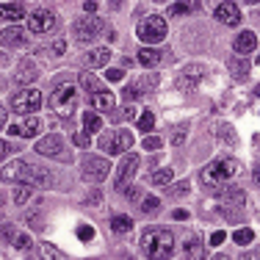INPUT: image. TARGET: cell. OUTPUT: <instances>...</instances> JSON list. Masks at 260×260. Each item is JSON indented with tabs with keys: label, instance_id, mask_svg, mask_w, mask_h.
<instances>
[{
	"label": "cell",
	"instance_id": "1",
	"mask_svg": "<svg viewBox=\"0 0 260 260\" xmlns=\"http://www.w3.org/2000/svg\"><path fill=\"white\" fill-rule=\"evenodd\" d=\"M141 249L150 260H169L175 252V235L166 227H150L141 235Z\"/></svg>",
	"mask_w": 260,
	"mask_h": 260
},
{
	"label": "cell",
	"instance_id": "2",
	"mask_svg": "<svg viewBox=\"0 0 260 260\" xmlns=\"http://www.w3.org/2000/svg\"><path fill=\"white\" fill-rule=\"evenodd\" d=\"M241 175V164L235 158H219L202 169V185L205 188H221Z\"/></svg>",
	"mask_w": 260,
	"mask_h": 260
},
{
	"label": "cell",
	"instance_id": "3",
	"mask_svg": "<svg viewBox=\"0 0 260 260\" xmlns=\"http://www.w3.org/2000/svg\"><path fill=\"white\" fill-rule=\"evenodd\" d=\"M3 180L25 183V185H47L50 183V172H45L36 164H28V160H11L3 169Z\"/></svg>",
	"mask_w": 260,
	"mask_h": 260
},
{
	"label": "cell",
	"instance_id": "4",
	"mask_svg": "<svg viewBox=\"0 0 260 260\" xmlns=\"http://www.w3.org/2000/svg\"><path fill=\"white\" fill-rule=\"evenodd\" d=\"M166 20L164 17H158V14H150V17H144V20L139 22V28H136V34H139V39L141 42H150V45H158V42H164L166 39Z\"/></svg>",
	"mask_w": 260,
	"mask_h": 260
},
{
	"label": "cell",
	"instance_id": "5",
	"mask_svg": "<svg viewBox=\"0 0 260 260\" xmlns=\"http://www.w3.org/2000/svg\"><path fill=\"white\" fill-rule=\"evenodd\" d=\"M75 86H70V83H61L58 89L50 94V108L55 111L58 116H72L75 114Z\"/></svg>",
	"mask_w": 260,
	"mask_h": 260
},
{
	"label": "cell",
	"instance_id": "6",
	"mask_svg": "<svg viewBox=\"0 0 260 260\" xmlns=\"http://www.w3.org/2000/svg\"><path fill=\"white\" fill-rule=\"evenodd\" d=\"M100 147L105 152H111V155H119V152H125V150L133 147V133H127V130H116V133H111V136H103Z\"/></svg>",
	"mask_w": 260,
	"mask_h": 260
},
{
	"label": "cell",
	"instance_id": "7",
	"mask_svg": "<svg viewBox=\"0 0 260 260\" xmlns=\"http://www.w3.org/2000/svg\"><path fill=\"white\" fill-rule=\"evenodd\" d=\"M100 30H103V20L91 14V17H83V20H78L72 25V36H75V42H91Z\"/></svg>",
	"mask_w": 260,
	"mask_h": 260
},
{
	"label": "cell",
	"instance_id": "8",
	"mask_svg": "<svg viewBox=\"0 0 260 260\" xmlns=\"http://www.w3.org/2000/svg\"><path fill=\"white\" fill-rule=\"evenodd\" d=\"M42 105V94L36 89H25V91H20V94L11 100V111L14 114H34L36 108Z\"/></svg>",
	"mask_w": 260,
	"mask_h": 260
},
{
	"label": "cell",
	"instance_id": "9",
	"mask_svg": "<svg viewBox=\"0 0 260 260\" xmlns=\"http://www.w3.org/2000/svg\"><path fill=\"white\" fill-rule=\"evenodd\" d=\"M55 25H58V17H55V11L39 9V11H34V14L28 17V28L34 30V34H47V30H53Z\"/></svg>",
	"mask_w": 260,
	"mask_h": 260
},
{
	"label": "cell",
	"instance_id": "10",
	"mask_svg": "<svg viewBox=\"0 0 260 260\" xmlns=\"http://www.w3.org/2000/svg\"><path fill=\"white\" fill-rule=\"evenodd\" d=\"M136 169H139V155H136V152H130V155L122 160L119 172H116V180H114L116 191H125L127 188V183L136 177Z\"/></svg>",
	"mask_w": 260,
	"mask_h": 260
},
{
	"label": "cell",
	"instance_id": "11",
	"mask_svg": "<svg viewBox=\"0 0 260 260\" xmlns=\"http://www.w3.org/2000/svg\"><path fill=\"white\" fill-rule=\"evenodd\" d=\"M108 175H111V164H108V160H103V158H89V160L83 164V177H86L89 183H91V180H94V183H103Z\"/></svg>",
	"mask_w": 260,
	"mask_h": 260
},
{
	"label": "cell",
	"instance_id": "12",
	"mask_svg": "<svg viewBox=\"0 0 260 260\" xmlns=\"http://www.w3.org/2000/svg\"><path fill=\"white\" fill-rule=\"evenodd\" d=\"M155 86H158V78H152V75L133 80L130 86H125V100H139V97L150 94V91L155 89Z\"/></svg>",
	"mask_w": 260,
	"mask_h": 260
},
{
	"label": "cell",
	"instance_id": "13",
	"mask_svg": "<svg viewBox=\"0 0 260 260\" xmlns=\"http://www.w3.org/2000/svg\"><path fill=\"white\" fill-rule=\"evenodd\" d=\"M202 75H205V67L202 64H188L185 70L180 72V80H177V86H183L185 91H194L197 86H200Z\"/></svg>",
	"mask_w": 260,
	"mask_h": 260
},
{
	"label": "cell",
	"instance_id": "14",
	"mask_svg": "<svg viewBox=\"0 0 260 260\" xmlns=\"http://www.w3.org/2000/svg\"><path fill=\"white\" fill-rule=\"evenodd\" d=\"M216 20L224 22V25H230V28H235V25L241 22V11H238V6L230 3V0L219 3V6H216Z\"/></svg>",
	"mask_w": 260,
	"mask_h": 260
},
{
	"label": "cell",
	"instance_id": "15",
	"mask_svg": "<svg viewBox=\"0 0 260 260\" xmlns=\"http://www.w3.org/2000/svg\"><path fill=\"white\" fill-rule=\"evenodd\" d=\"M233 47H235V53H238V55L252 53V50L257 47V36H255V30H241V34L235 36Z\"/></svg>",
	"mask_w": 260,
	"mask_h": 260
},
{
	"label": "cell",
	"instance_id": "16",
	"mask_svg": "<svg viewBox=\"0 0 260 260\" xmlns=\"http://www.w3.org/2000/svg\"><path fill=\"white\" fill-rule=\"evenodd\" d=\"M61 147H64L61 136H47V139H42L39 144H36V152H39V155H58Z\"/></svg>",
	"mask_w": 260,
	"mask_h": 260
},
{
	"label": "cell",
	"instance_id": "17",
	"mask_svg": "<svg viewBox=\"0 0 260 260\" xmlns=\"http://www.w3.org/2000/svg\"><path fill=\"white\" fill-rule=\"evenodd\" d=\"M0 42L3 45H9V47H20L22 42H25V30L22 28H6V30H0Z\"/></svg>",
	"mask_w": 260,
	"mask_h": 260
},
{
	"label": "cell",
	"instance_id": "18",
	"mask_svg": "<svg viewBox=\"0 0 260 260\" xmlns=\"http://www.w3.org/2000/svg\"><path fill=\"white\" fill-rule=\"evenodd\" d=\"M39 127H42V122L36 119V116H28L22 125H14L11 127V133H17V136H25V139H34L36 133H39Z\"/></svg>",
	"mask_w": 260,
	"mask_h": 260
},
{
	"label": "cell",
	"instance_id": "19",
	"mask_svg": "<svg viewBox=\"0 0 260 260\" xmlns=\"http://www.w3.org/2000/svg\"><path fill=\"white\" fill-rule=\"evenodd\" d=\"M194 11H200V0H180V3L169 6L172 17H185V14H194Z\"/></svg>",
	"mask_w": 260,
	"mask_h": 260
},
{
	"label": "cell",
	"instance_id": "20",
	"mask_svg": "<svg viewBox=\"0 0 260 260\" xmlns=\"http://www.w3.org/2000/svg\"><path fill=\"white\" fill-rule=\"evenodd\" d=\"M0 17L3 20H22L25 17V6L22 3H0Z\"/></svg>",
	"mask_w": 260,
	"mask_h": 260
},
{
	"label": "cell",
	"instance_id": "21",
	"mask_svg": "<svg viewBox=\"0 0 260 260\" xmlns=\"http://www.w3.org/2000/svg\"><path fill=\"white\" fill-rule=\"evenodd\" d=\"M183 249H185V260H205V246H202V241L188 238Z\"/></svg>",
	"mask_w": 260,
	"mask_h": 260
},
{
	"label": "cell",
	"instance_id": "22",
	"mask_svg": "<svg viewBox=\"0 0 260 260\" xmlns=\"http://www.w3.org/2000/svg\"><path fill=\"white\" fill-rule=\"evenodd\" d=\"M91 108L94 111H111L114 108V94H108V91H94V94H91Z\"/></svg>",
	"mask_w": 260,
	"mask_h": 260
},
{
	"label": "cell",
	"instance_id": "23",
	"mask_svg": "<svg viewBox=\"0 0 260 260\" xmlns=\"http://www.w3.org/2000/svg\"><path fill=\"white\" fill-rule=\"evenodd\" d=\"M100 127H103L100 114H97V111H86V114H83V133L91 136V133H97Z\"/></svg>",
	"mask_w": 260,
	"mask_h": 260
},
{
	"label": "cell",
	"instance_id": "24",
	"mask_svg": "<svg viewBox=\"0 0 260 260\" xmlns=\"http://www.w3.org/2000/svg\"><path fill=\"white\" fill-rule=\"evenodd\" d=\"M108 58H111V50H108V47H100V50H91L86 61H89L91 70H100V67L108 64Z\"/></svg>",
	"mask_w": 260,
	"mask_h": 260
},
{
	"label": "cell",
	"instance_id": "25",
	"mask_svg": "<svg viewBox=\"0 0 260 260\" xmlns=\"http://www.w3.org/2000/svg\"><path fill=\"white\" fill-rule=\"evenodd\" d=\"M111 230H114V233H130V230H133V219L125 216V213L114 216V219H111Z\"/></svg>",
	"mask_w": 260,
	"mask_h": 260
},
{
	"label": "cell",
	"instance_id": "26",
	"mask_svg": "<svg viewBox=\"0 0 260 260\" xmlns=\"http://www.w3.org/2000/svg\"><path fill=\"white\" fill-rule=\"evenodd\" d=\"M227 67H230V72H233L238 80H244L246 75H249V61H244V58H233Z\"/></svg>",
	"mask_w": 260,
	"mask_h": 260
},
{
	"label": "cell",
	"instance_id": "27",
	"mask_svg": "<svg viewBox=\"0 0 260 260\" xmlns=\"http://www.w3.org/2000/svg\"><path fill=\"white\" fill-rule=\"evenodd\" d=\"M39 257H42V260H67L64 252L55 249L53 244H42V246H39Z\"/></svg>",
	"mask_w": 260,
	"mask_h": 260
},
{
	"label": "cell",
	"instance_id": "28",
	"mask_svg": "<svg viewBox=\"0 0 260 260\" xmlns=\"http://www.w3.org/2000/svg\"><path fill=\"white\" fill-rule=\"evenodd\" d=\"M80 86H83L89 94H94V91H103V89H100V80L91 75V72H80Z\"/></svg>",
	"mask_w": 260,
	"mask_h": 260
},
{
	"label": "cell",
	"instance_id": "29",
	"mask_svg": "<svg viewBox=\"0 0 260 260\" xmlns=\"http://www.w3.org/2000/svg\"><path fill=\"white\" fill-rule=\"evenodd\" d=\"M172 177H175V172H172V169H155V172L150 175V180L155 183V185H169Z\"/></svg>",
	"mask_w": 260,
	"mask_h": 260
},
{
	"label": "cell",
	"instance_id": "30",
	"mask_svg": "<svg viewBox=\"0 0 260 260\" xmlns=\"http://www.w3.org/2000/svg\"><path fill=\"white\" fill-rule=\"evenodd\" d=\"M30 197H34V188H30V185H17L14 188V202L17 205H25Z\"/></svg>",
	"mask_w": 260,
	"mask_h": 260
},
{
	"label": "cell",
	"instance_id": "31",
	"mask_svg": "<svg viewBox=\"0 0 260 260\" xmlns=\"http://www.w3.org/2000/svg\"><path fill=\"white\" fill-rule=\"evenodd\" d=\"M139 61L144 67H155L158 61H160V53L158 50H139Z\"/></svg>",
	"mask_w": 260,
	"mask_h": 260
},
{
	"label": "cell",
	"instance_id": "32",
	"mask_svg": "<svg viewBox=\"0 0 260 260\" xmlns=\"http://www.w3.org/2000/svg\"><path fill=\"white\" fill-rule=\"evenodd\" d=\"M233 241H235V244H241V246H249L252 241H255V233H252L249 227H246V230H235Z\"/></svg>",
	"mask_w": 260,
	"mask_h": 260
},
{
	"label": "cell",
	"instance_id": "33",
	"mask_svg": "<svg viewBox=\"0 0 260 260\" xmlns=\"http://www.w3.org/2000/svg\"><path fill=\"white\" fill-rule=\"evenodd\" d=\"M155 127V114L152 111H144V114L139 116V130H152Z\"/></svg>",
	"mask_w": 260,
	"mask_h": 260
},
{
	"label": "cell",
	"instance_id": "34",
	"mask_svg": "<svg viewBox=\"0 0 260 260\" xmlns=\"http://www.w3.org/2000/svg\"><path fill=\"white\" fill-rule=\"evenodd\" d=\"M158 208H160L158 197H147V200H141V210H144V213H152V210H158Z\"/></svg>",
	"mask_w": 260,
	"mask_h": 260
},
{
	"label": "cell",
	"instance_id": "35",
	"mask_svg": "<svg viewBox=\"0 0 260 260\" xmlns=\"http://www.w3.org/2000/svg\"><path fill=\"white\" fill-rule=\"evenodd\" d=\"M224 202H244V191H238V188H233V191H224Z\"/></svg>",
	"mask_w": 260,
	"mask_h": 260
},
{
	"label": "cell",
	"instance_id": "36",
	"mask_svg": "<svg viewBox=\"0 0 260 260\" xmlns=\"http://www.w3.org/2000/svg\"><path fill=\"white\" fill-rule=\"evenodd\" d=\"M78 238H80V241H91V238H94V227L80 224V227H78Z\"/></svg>",
	"mask_w": 260,
	"mask_h": 260
},
{
	"label": "cell",
	"instance_id": "37",
	"mask_svg": "<svg viewBox=\"0 0 260 260\" xmlns=\"http://www.w3.org/2000/svg\"><path fill=\"white\" fill-rule=\"evenodd\" d=\"M141 144H144V150H160V144H164V141H160L158 136H147Z\"/></svg>",
	"mask_w": 260,
	"mask_h": 260
},
{
	"label": "cell",
	"instance_id": "38",
	"mask_svg": "<svg viewBox=\"0 0 260 260\" xmlns=\"http://www.w3.org/2000/svg\"><path fill=\"white\" fill-rule=\"evenodd\" d=\"M34 78H36V70H34V67H20L17 80H34Z\"/></svg>",
	"mask_w": 260,
	"mask_h": 260
},
{
	"label": "cell",
	"instance_id": "39",
	"mask_svg": "<svg viewBox=\"0 0 260 260\" xmlns=\"http://www.w3.org/2000/svg\"><path fill=\"white\" fill-rule=\"evenodd\" d=\"M219 139H227L230 144H235V133L230 125H219Z\"/></svg>",
	"mask_w": 260,
	"mask_h": 260
},
{
	"label": "cell",
	"instance_id": "40",
	"mask_svg": "<svg viewBox=\"0 0 260 260\" xmlns=\"http://www.w3.org/2000/svg\"><path fill=\"white\" fill-rule=\"evenodd\" d=\"M11 244H14L17 249H28V246H30V238H28V235H17V238L11 241Z\"/></svg>",
	"mask_w": 260,
	"mask_h": 260
},
{
	"label": "cell",
	"instance_id": "41",
	"mask_svg": "<svg viewBox=\"0 0 260 260\" xmlns=\"http://www.w3.org/2000/svg\"><path fill=\"white\" fill-rule=\"evenodd\" d=\"M105 78H108L111 83H114V80H122V78H125V70H119V67H116V70H108V72H105Z\"/></svg>",
	"mask_w": 260,
	"mask_h": 260
},
{
	"label": "cell",
	"instance_id": "42",
	"mask_svg": "<svg viewBox=\"0 0 260 260\" xmlns=\"http://www.w3.org/2000/svg\"><path fill=\"white\" fill-rule=\"evenodd\" d=\"M188 188H191L188 183H180V185H175V188H172L169 194H172V197H185V194H188Z\"/></svg>",
	"mask_w": 260,
	"mask_h": 260
},
{
	"label": "cell",
	"instance_id": "43",
	"mask_svg": "<svg viewBox=\"0 0 260 260\" xmlns=\"http://www.w3.org/2000/svg\"><path fill=\"white\" fill-rule=\"evenodd\" d=\"M72 141H75L78 147H86V144H89V136H86V133H75V136H72Z\"/></svg>",
	"mask_w": 260,
	"mask_h": 260
},
{
	"label": "cell",
	"instance_id": "44",
	"mask_svg": "<svg viewBox=\"0 0 260 260\" xmlns=\"http://www.w3.org/2000/svg\"><path fill=\"white\" fill-rule=\"evenodd\" d=\"M224 241H227V235H224V233H213V235H210V244H213V246L224 244Z\"/></svg>",
	"mask_w": 260,
	"mask_h": 260
},
{
	"label": "cell",
	"instance_id": "45",
	"mask_svg": "<svg viewBox=\"0 0 260 260\" xmlns=\"http://www.w3.org/2000/svg\"><path fill=\"white\" fill-rule=\"evenodd\" d=\"M3 238L14 241V238H17V230H14V227H11V224H6V227H3Z\"/></svg>",
	"mask_w": 260,
	"mask_h": 260
},
{
	"label": "cell",
	"instance_id": "46",
	"mask_svg": "<svg viewBox=\"0 0 260 260\" xmlns=\"http://www.w3.org/2000/svg\"><path fill=\"white\" fill-rule=\"evenodd\" d=\"M125 191H127V200H130V202H136V200L141 197V194H139V188H125Z\"/></svg>",
	"mask_w": 260,
	"mask_h": 260
},
{
	"label": "cell",
	"instance_id": "47",
	"mask_svg": "<svg viewBox=\"0 0 260 260\" xmlns=\"http://www.w3.org/2000/svg\"><path fill=\"white\" fill-rule=\"evenodd\" d=\"M172 219H177V221L188 219V210H175V213H172Z\"/></svg>",
	"mask_w": 260,
	"mask_h": 260
},
{
	"label": "cell",
	"instance_id": "48",
	"mask_svg": "<svg viewBox=\"0 0 260 260\" xmlns=\"http://www.w3.org/2000/svg\"><path fill=\"white\" fill-rule=\"evenodd\" d=\"M83 9L89 11V14H94V11H97V3H94V0H86V3H83Z\"/></svg>",
	"mask_w": 260,
	"mask_h": 260
},
{
	"label": "cell",
	"instance_id": "49",
	"mask_svg": "<svg viewBox=\"0 0 260 260\" xmlns=\"http://www.w3.org/2000/svg\"><path fill=\"white\" fill-rule=\"evenodd\" d=\"M100 191H91V194H89V200H86V202H91V205H97V202H100Z\"/></svg>",
	"mask_w": 260,
	"mask_h": 260
},
{
	"label": "cell",
	"instance_id": "50",
	"mask_svg": "<svg viewBox=\"0 0 260 260\" xmlns=\"http://www.w3.org/2000/svg\"><path fill=\"white\" fill-rule=\"evenodd\" d=\"M64 50H67V42H55V45H53V53H58V55H61Z\"/></svg>",
	"mask_w": 260,
	"mask_h": 260
},
{
	"label": "cell",
	"instance_id": "51",
	"mask_svg": "<svg viewBox=\"0 0 260 260\" xmlns=\"http://www.w3.org/2000/svg\"><path fill=\"white\" fill-rule=\"evenodd\" d=\"M9 150H11V147L6 144V141H0V160H3L6 155H9Z\"/></svg>",
	"mask_w": 260,
	"mask_h": 260
},
{
	"label": "cell",
	"instance_id": "52",
	"mask_svg": "<svg viewBox=\"0 0 260 260\" xmlns=\"http://www.w3.org/2000/svg\"><path fill=\"white\" fill-rule=\"evenodd\" d=\"M241 260H260V252H246V255H241Z\"/></svg>",
	"mask_w": 260,
	"mask_h": 260
},
{
	"label": "cell",
	"instance_id": "53",
	"mask_svg": "<svg viewBox=\"0 0 260 260\" xmlns=\"http://www.w3.org/2000/svg\"><path fill=\"white\" fill-rule=\"evenodd\" d=\"M3 125H6V108H0V130H3Z\"/></svg>",
	"mask_w": 260,
	"mask_h": 260
},
{
	"label": "cell",
	"instance_id": "54",
	"mask_svg": "<svg viewBox=\"0 0 260 260\" xmlns=\"http://www.w3.org/2000/svg\"><path fill=\"white\" fill-rule=\"evenodd\" d=\"M255 185H260V166L255 169Z\"/></svg>",
	"mask_w": 260,
	"mask_h": 260
},
{
	"label": "cell",
	"instance_id": "55",
	"mask_svg": "<svg viewBox=\"0 0 260 260\" xmlns=\"http://www.w3.org/2000/svg\"><path fill=\"white\" fill-rule=\"evenodd\" d=\"M213 260H230V257H227V255H216Z\"/></svg>",
	"mask_w": 260,
	"mask_h": 260
},
{
	"label": "cell",
	"instance_id": "56",
	"mask_svg": "<svg viewBox=\"0 0 260 260\" xmlns=\"http://www.w3.org/2000/svg\"><path fill=\"white\" fill-rule=\"evenodd\" d=\"M255 97H260V86H255Z\"/></svg>",
	"mask_w": 260,
	"mask_h": 260
},
{
	"label": "cell",
	"instance_id": "57",
	"mask_svg": "<svg viewBox=\"0 0 260 260\" xmlns=\"http://www.w3.org/2000/svg\"><path fill=\"white\" fill-rule=\"evenodd\" d=\"M244 3H260V0H244Z\"/></svg>",
	"mask_w": 260,
	"mask_h": 260
},
{
	"label": "cell",
	"instance_id": "58",
	"mask_svg": "<svg viewBox=\"0 0 260 260\" xmlns=\"http://www.w3.org/2000/svg\"><path fill=\"white\" fill-rule=\"evenodd\" d=\"M111 3H114V6H119V3H122V0H111Z\"/></svg>",
	"mask_w": 260,
	"mask_h": 260
}]
</instances>
